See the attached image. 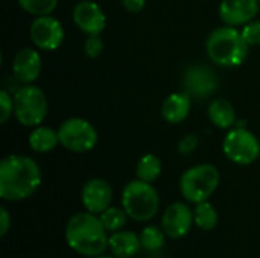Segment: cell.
<instances>
[{
  "instance_id": "1",
  "label": "cell",
  "mask_w": 260,
  "mask_h": 258,
  "mask_svg": "<svg viewBox=\"0 0 260 258\" xmlns=\"http://www.w3.org/2000/svg\"><path fill=\"white\" fill-rule=\"evenodd\" d=\"M41 170L35 160L12 154L0 163V198L18 202L30 198L41 186Z\"/></svg>"
},
{
  "instance_id": "2",
  "label": "cell",
  "mask_w": 260,
  "mask_h": 258,
  "mask_svg": "<svg viewBox=\"0 0 260 258\" xmlns=\"http://www.w3.org/2000/svg\"><path fill=\"white\" fill-rule=\"evenodd\" d=\"M64 237L72 251L90 258L102 255L108 248L110 239L99 214L87 210L76 213L69 219Z\"/></svg>"
},
{
  "instance_id": "3",
  "label": "cell",
  "mask_w": 260,
  "mask_h": 258,
  "mask_svg": "<svg viewBox=\"0 0 260 258\" xmlns=\"http://www.w3.org/2000/svg\"><path fill=\"white\" fill-rule=\"evenodd\" d=\"M248 47L241 30L227 24L215 29L206 41L209 58L215 64L227 68L241 65L248 56Z\"/></svg>"
},
{
  "instance_id": "4",
  "label": "cell",
  "mask_w": 260,
  "mask_h": 258,
  "mask_svg": "<svg viewBox=\"0 0 260 258\" xmlns=\"http://www.w3.org/2000/svg\"><path fill=\"white\" fill-rule=\"evenodd\" d=\"M122 208L136 222L154 219L160 210V196L151 182L142 179L129 181L122 190Z\"/></svg>"
},
{
  "instance_id": "5",
  "label": "cell",
  "mask_w": 260,
  "mask_h": 258,
  "mask_svg": "<svg viewBox=\"0 0 260 258\" xmlns=\"http://www.w3.org/2000/svg\"><path fill=\"white\" fill-rule=\"evenodd\" d=\"M221 173L213 164H198L187 169L180 178V192L187 202L200 204L209 201L218 190Z\"/></svg>"
},
{
  "instance_id": "6",
  "label": "cell",
  "mask_w": 260,
  "mask_h": 258,
  "mask_svg": "<svg viewBox=\"0 0 260 258\" xmlns=\"http://www.w3.org/2000/svg\"><path fill=\"white\" fill-rule=\"evenodd\" d=\"M47 106L44 91L32 84H23L14 94V116L23 126H40L46 119Z\"/></svg>"
},
{
  "instance_id": "7",
  "label": "cell",
  "mask_w": 260,
  "mask_h": 258,
  "mask_svg": "<svg viewBox=\"0 0 260 258\" xmlns=\"http://www.w3.org/2000/svg\"><path fill=\"white\" fill-rule=\"evenodd\" d=\"M224 155L235 164L250 166L260 157L259 138L244 126L232 128L222 143Z\"/></svg>"
},
{
  "instance_id": "8",
  "label": "cell",
  "mask_w": 260,
  "mask_h": 258,
  "mask_svg": "<svg viewBox=\"0 0 260 258\" xmlns=\"http://www.w3.org/2000/svg\"><path fill=\"white\" fill-rule=\"evenodd\" d=\"M59 144L75 154L91 151L98 144V131L85 119L70 117L64 120L58 129Z\"/></svg>"
},
{
  "instance_id": "9",
  "label": "cell",
  "mask_w": 260,
  "mask_h": 258,
  "mask_svg": "<svg viewBox=\"0 0 260 258\" xmlns=\"http://www.w3.org/2000/svg\"><path fill=\"white\" fill-rule=\"evenodd\" d=\"M29 33L34 46L40 50H56L64 41V27L61 21L52 15L35 17Z\"/></svg>"
},
{
  "instance_id": "10",
  "label": "cell",
  "mask_w": 260,
  "mask_h": 258,
  "mask_svg": "<svg viewBox=\"0 0 260 258\" xmlns=\"http://www.w3.org/2000/svg\"><path fill=\"white\" fill-rule=\"evenodd\" d=\"M195 224L193 210L184 202L171 204L161 217V228L169 239L178 240L189 234Z\"/></svg>"
},
{
  "instance_id": "11",
  "label": "cell",
  "mask_w": 260,
  "mask_h": 258,
  "mask_svg": "<svg viewBox=\"0 0 260 258\" xmlns=\"http://www.w3.org/2000/svg\"><path fill=\"white\" fill-rule=\"evenodd\" d=\"M183 85L190 97L206 99L212 96L218 88V78L210 67L190 65L183 76Z\"/></svg>"
},
{
  "instance_id": "12",
  "label": "cell",
  "mask_w": 260,
  "mask_h": 258,
  "mask_svg": "<svg viewBox=\"0 0 260 258\" xmlns=\"http://www.w3.org/2000/svg\"><path fill=\"white\" fill-rule=\"evenodd\" d=\"M81 202L90 213L101 214L113 202V189L102 178H93L87 181L81 192Z\"/></svg>"
},
{
  "instance_id": "13",
  "label": "cell",
  "mask_w": 260,
  "mask_h": 258,
  "mask_svg": "<svg viewBox=\"0 0 260 258\" xmlns=\"http://www.w3.org/2000/svg\"><path fill=\"white\" fill-rule=\"evenodd\" d=\"M73 21L81 32L87 35H99L105 29L107 17L98 3L82 0L73 8Z\"/></svg>"
},
{
  "instance_id": "14",
  "label": "cell",
  "mask_w": 260,
  "mask_h": 258,
  "mask_svg": "<svg viewBox=\"0 0 260 258\" xmlns=\"http://www.w3.org/2000/svg\"><path fill=\"white\" fill-rule=\"evenodd\" d=\"M259 3V0H222L219 17L227 26H244L256 18Z\"/></svg>"
},
{
  "instance_id": "15",
  "label": "cell",
  "mask_w": 260,
  "mask_h": 258,
  "mask_svg": "<svg viewBox=\"0 0 260 258\" xmlns=\"http://www.w3.org/2000/svg\"><path fill=\"white\" fill-rule=\"evenodd\" d=\"M41 71V56L35 49H20L12 59V73L21 84H32Z\"/></svg>"
},
{
  "instance_id": "16",
  "label": "cell",
  "mask_w": 260,
  "mask_h": 258,
  "mask_svg": "<svg viewBox=\"0 0 260 258\" xmlns=\"http://www.w3.org/2000/svg\"><path fill=\"white\" fill-rule=\"evenodd\" d=\"M190 106H192V97L186 91L172 93L165 99L161 105V116L168 123L177 125L181 123L189 116Z\"/></svg>"
},
{
  "instance_id": "17",
  "label": "cell",
  "mask_w": 260,
  "mask_h": 258,
  "mask_svg": "<svg viewBox=\"0 0 260 258\" xmlns=\"http://www.w3.org/2000/svg\"><path fill=\"white\" fill-rule=\"evenodd\" d=\"M108 248L116 258L134 257L142 249L140 236H137L133 231H125V230L111 233L108 239Z\"/></svg>"
},
{
  "instance_id": "18",
  "label": "cell",
  "mask_w": 260,
  "mask_h": 258,
  "mask_svg": "<svg viewBox=\"0 0 260 258\" xmlns=\"http://www.w3.org/2000/svg\"><path fill=\"white\" fill-rule=\"evenodd\" d=\"M207 116L210 122L219 129H232L236 123L235 106L225 99H215L207 108Z\"/></svg>"
},
{
  "instance_id": "19",
  "label": "cell",
  "mask_w": 260,
  "mask_h": 258,
  "mask_svg": "<svg viewBox=\"0 0 260 258\" xmlns=\"http://www.w3.org/2000/svg\"><path fill=\"white\" fill-rule=\"evenodd\" d=\"M59 144L58 131L47 126H35L29 135V146L38 154H47Z\"/></svg>"
},
{
  "instance_id": "20",
  "label": "cell",
  "mask_w": 260,
  "mask_h": 258,
  "mask_svg": "<svg viewBox=\"0 0 260 258\" xmlns=\"http://www.w3.org/2000/svg\"><path fill=\"white\" fill-rule=\"evenodd\" d=\"M193 219H195L197 228H200L201 231H212L218 225L219 214L213 204H210L209 201H204V202L195 204Z\"/></svg>"
},
{
  "instance_id": "21",
  "label": "cell",
  "mask_w": 260,
  "mask_h": 258,
  "mask_svg": "<svg viewBox=\"0 0 260 258\" xmlns=\"http://www.w3.org/2000/svg\"><path fill=\"white\" fill-rule=\"evenodd\" d=\"M136 175H137V179L152 184L161 175V160L154 154L143 155L137 163Z\"/></svg>"
},
{
  "instance_id": "22",
  "label": "cell",
  "mask_w": 260,
  "mask_h": 258,
  "mask_svg": "<svg viewBox=\"0 0 260 258\" xmlns=\"http://www.w3.org/2000/svg\"><path fill=\"white\" fill-rule=\"evenodd\" d=\"M166 233L163 231V228H158L157 225H148L142 230L140 233V243H142V249L145 251H160L165 243H166Z\"/></svg>"
},
{
  "instance_id": "23",
  "label": "cell",
  "mask_w": 260,
  "mask_h": 258,
  "mask_svg": "<svg viewBox=\"0 0 260 258\" xmlns=\"http://www.w3.org/2000/svg\"><path fill=\"white\" fill-rule=\"evenodd\" d=\"M105 230L108 233H116V231H120L125 224H126V219H128V214L123 208H119V207H108L104 213L99 214Z\"/></svg>"
},
{
  "instance_id": "24",
  "label": "cell",
  "mask_w": 260,
  "mask_h": 258,
  "mask_svg": "<svg viewBox=\"0 0 260 258\" xmlns=\"http://www.w3.org/2000/svg\"><path fill=\"white\" fill-rule=\"evenodd\" d=\"M21 9L34 17L50 15L58 5V0H18Z\"/></svg>"
},
{
  "instance_id": "25",
  "label": "cell",
  "mask_w": 260,
  "mask_h": 258,
  "mask_svg": "<svg viewBox=\"0 0 260 258\" xmlns=\"http://www.w3.org/2000/svg\"><path fill=\"white\" fill-rule=\"evenodd\" d=\"M245 43L248 46H259L260 44V21L259 20H253L247 24H244L242 30H241Z\"/></svg>"
},
{
  "instance_id": "26",
  "label": "cell",
  "mask_w": 260,
  "mask_h": 258,
  "mask_svg": "<svg viewBox=\"0 0 260 258\" xmlns=\"http://www.w3.org/2000/svg\"><path fill=\"white\" fill-rule=\"evenodd\" d=\"M0 123H6L14 114V97L6 90L0 91Z\"/></svg>"
},
{
  "instance_id": "27",
  "label": "cell",
  "mask_w": 260,
  "mask_h": 258,
  "mask_svg": "<svg viewBox=\"0 0 260 258\" xmlns=\"http://www.w3.org/2000/svg\"><path fill=\"white\" fill-rule=\"evenodd\" d=\"M104 52V41L99 38V35H88V38L84 41V53L88 58H98Z\"/></svg>"
},
{
  "instance_id": "28",
  "label": "cell",
  "mask_w": 260,
  "mask_h": 258,
  "mask_svg": "<svg viewBox=\"0 0 260 258\" xmlns=\"http://www.w3.org/2000/svg\"><path fill=\"white\" fill-rule=\"evenodd\" d=\"M198 137L193 134H186L180 141H178V152L183 155H189L190 152H193L198 148Z\"/></svg>"
},
{
  "instance_id": "29",
  "label": "cell",
  "mask_w": 260,
  "mask_h": 258,
  "mask_svg": "<svg viewBox=\"0 0 260 258\" xmlns=\"http://www.w3.org/2000/svg\"><path fill=\"white\" fill-rule=\"evenodd\" d=\"M11 228V216H9V211L2 207L0 208V236H6V233L9 231Z\"/></svg>"
},
{
  "instance_id": "30",
  "label": "cell",
  "mask_w": 260,
  "mask_h": 258,
  "mask_svg": "<svg viewBox=\"0 0 260 258\" xmlns=\"http://www.w3.org/2000/svg\"><path fill=\"white\" fill-rule=\"evenodd\" d=\"M122 5L128 12L137 14V12L143 11V8L146 5V0H122Z\"/></svg>"
},
{
  "instance_id": "31",
  "label": "cell",
  "mask_w": 260,
  "mask_h": 258,
  "mask_svg": "<svg viewBox=\"0 0 260 258\" xmlns=\"http://www.w3.org/2000/svg\"><path fill=\"white\" fill-rule=\"evenodd\" d=\"M94 258H116V257H114V255H113V257H110V255H104V254H102V255H98V257H94Z\"/></svg>"
},
{
  "instance_id": "32",
  "label": "cell",
  "mask_w": 260,
  "mask_h": 258,
  "mask_svg": "<svg viewBox=\"0 0 260 258\" xmlns=\"http://www.w3.org/2000/svg\"><path fill=\"white\" fill-rule=\"evenodd\" d=\"M259 2H260V0H259Z\"/></svg>"
}]
</instances>
